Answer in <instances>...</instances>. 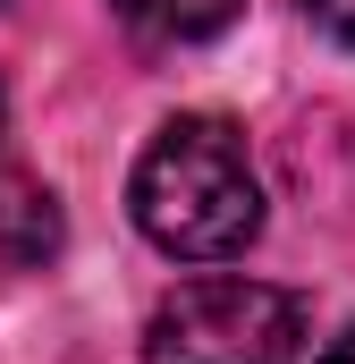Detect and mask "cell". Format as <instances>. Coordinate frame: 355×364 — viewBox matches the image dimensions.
Segmentation results:
<instances>
[{
	"instance_id": "6",
	"label": "cell",
	"mask_w": 355,
	"mask_h": 364,
	"mask_svg": "<svg viewBox=\"0 0 355 364\" xmlns=\"http://www.w3.org/2000/svg\"><path fill=\"white\" fill-rule=\"evenodd\" d=\"M322 364H355V331H339V339H330V356Z\"/></svg>"
},
{
	"instance_id": "3",
	"label": "cell",
	"mask_w": 355,
	"mask_h": 364,
	"mask_svg": "<svg viewBox=\"0 0 355 364\" xmlns=\"http://www.w3.org/2000/svg\"><path fill=\"white\" fill-rule=\"evenodd\" d=\"M60 246H68L60 195L34 178V170L0 161V272H43V263H51Z\"/></svg>"
},
{
	"instance_id": "1",
	"label": "cell",
	"mask_w": 355,
	"mask_h": 364,
	"mask_svg": "<svg viewBox=\"0 0 355 364\" xmlns=\"http://www.w3.org/2000/svg\"><path fill=\"white\" fill-rule=\"evenodd\" d=\"M127 212L178 263H229V255H246L254 229H263V186H254V161H246V136L229 119H212V110L170 119L144 144L136 178H127Z\"/></svg>"
},
{
	"instance_id": "2",
	"label": "cell",
	"mask_w": 355,
	"mask_h": 364,
	"mask_svg": "<svg viewBox=\"0 0 355 364\" xmlns=\"http://www.w3.org/2000/svg\"><path fill=\"white\" fill-rule=\"evenodd\" d=\"M305 296L271 279H186L144 322V364H296Z\"/></svg>"
},
{
	"instance_id": "4",
	"label": "cell",
	"mask_w": 355,
	"mask_h": 364,
	"mask_svg": "<svg viewBox=\"0 0 355 364\" xmlns=\"http://www.w3.org/2000/svg\"><path fill=\"white\" fill-rule=\"evenodd\" d=\"M237 9H246V0H119V17L144 26V34H161V43H203V34H220Z\"/></svg>"
},
{
	"instance_id": "5",
	"label": "cell",
	"mask_w": 355,
	"mask_h": 364,
	"mask_svg": "<svg viewBox=\"0 0 355 364\" xmlns=\"http://www.w3.org/2000/svg\"><path fill=\"white\" fill-rule=\"evenodd\" d=\"M305 17H313L322 34H339V43L355 51V0H305Z\"/></svg>"
}]
</instances>
